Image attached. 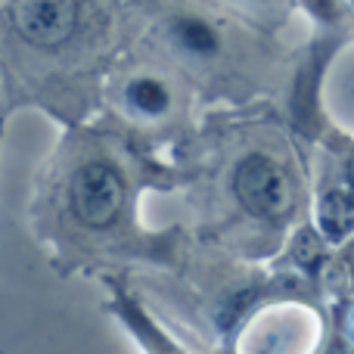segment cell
<instances>
[{"mask_svg":"<svg viewBox=\"0 0 354 354\" xmlns=\"http://www.w3.org/2000/svg\"><path fill=\"white\" fill-rule=\"evenodd\" d=\"M233 193L239 205L261 221H277L292 208V183L280 162L264 153H252L233 171Z\"/></svg>","mask_w":354,"mask_h":354,"instance_id":"6da1fadb","label":"cell"},{"mask_svg":"<svg viewBox=\"0 0 354 354\" xmlns=\"http://www.w3.org/2000/svg\"><path fill=\"white\" fill-rule=\"evenodd\" d=\"M68 202H72V214L81 224L100 230V227H109L122 214L124 183L112 165H106V162H87L72 177Z\"/></svg>","mask_w":354,"mask_h":354,"instance_id":"7a4b0ae2","label":"cell"},{"mask_svg":"<svg viewBox=\"0 0 354 354\" xmlns=\"http://www.w3.org/2000/svg\"><path fill=\"white\" fill-rule=\"evenodd\" d=\"M12 28L35 47H62L78 28V0H12Z\"/></svg>","mask_w":354,"mask_h":354,"instance_id":"3957f363","label":"cell"},{"mask_svg":"<svg viewBox=\"0 0 354 354\" xmlns=\"http://www.w3.org/2000/svg\"><path fill=\"white\" fill-rule=\"evenodd\" d=\"M320 72H324V59L314 56L295 78V93H292V118L295 128L311 134L317 128V91H320Z\"/></svg>","mask_w":354,"mask_h":354,"instance_id":"277c9868","label":"cell"},{"mask_svg":"<svg viewBox=\"0 0 354 354\" xmlns=\"http://www.w3.org/2000/svg\"><path fill=\"white\" fill-rule=\"evenodd\" d=\"M171 37L180 50L202 56V59L218 56V50H221V35L214 31L212 22H205L199 16H177L171 22Z\"/></svg>","mask_w":354,"mask_h":354,"instance_id":"5b68a950","label":"cell"},{"mask_svg":"<svg viewBox=\"0 0 354 354\" xmlns=\"http://www.w3.org/2000/svg\"><path fill=\"white\" fill-rule=\"evenodd\" d=\"M124 97H128V103L134 106L140 115H165L168 109H171V91L165 87V81L153 78V75H140V78H134L128 84V91H124Z\"/></svg>","mask_w":354,"mask_h":354,"instance_id":"8992f818","label":"cell"},{"mask_svg":"<svg viewBox=\"0 0 354 354\" xmlns=\"http://www.w3.org/2000/svg\"><path fill=\"white\" fill-rule=\"evenodd\" d=\"M320 224L333 239H339L342 233H348L354 224V189H333L320 202Z\"/></svg>","mask_w":354,"mask_h":354,"instance_id":"52a82bcc","label":"cell"},{"mask_svg":"<svg viewBox=\"0 0 354 354\" xmlns=\"http://www.w3.org/2000/svg\"><path fill=\"white\" fill-rule=\"evenodd\" d=\"M345 180H348V187L354 189V156L345 162Z\"/></svg>","mask_w":354,"mask_h":354,"instance_id":"ba28073f","label":"cell"},{"mask_svg":"<svg viewBox=\"0 0 354 354\" xmlns=\"http://www.w3.org/2000/svg\"><path fill=\"white\" fill-rule=\"evenodd\" d=\"M351 6H354V0H351Z\"/></svg>","mask_w":354,"mask_h":354,"instance_id":"9c48e42d","label":"cell"}]
</instances>
